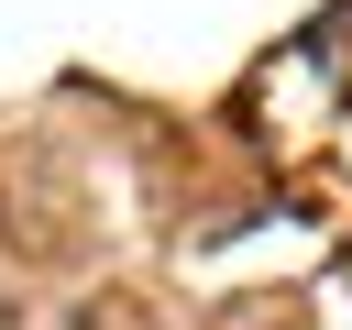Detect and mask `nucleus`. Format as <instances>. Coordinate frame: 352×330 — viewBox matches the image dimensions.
<instances>
[{"label":"nucleus","instance_id":"obj_1","mask_svg":"<svg viewBox=\"0 0 352 330\" xmlns=\"http://www.w3.org/2000/svg\"><path fill=\"white\" fill-rule=\"evenodd\" d=\"M77 330H143V308H132V297H110V308H88Z\"/></svg>","mask_w":352,"mask_h":330}]
</instances>
